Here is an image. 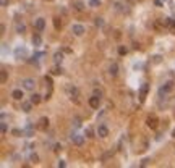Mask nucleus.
I'll list each match as a JSON object with an SVG mask.
<instances>
[{
    "label": "nucleus",
    "instance_id": "nucleus-6",
    "mask_svg": "<svg viewBox=\"0 0 175 168\" xmlns=\"http://www.w3.org/2000/svg\"><path fill=\"white\" fill-rule=\"evenodd\" d=\"M72 32H73L75 36L79 37V36H83L84 32H86V29H84L83 24H73V26H72Z\"/></svg>",
    "mask_w": 175,
    "mask_h": 168
},
{
    "label": "nucleus",
    "instance_id": "nucleus-40",
    "mask_svg": "<svg viewBox=\"0 0 175 168\" xmlns=\"http://www.w3.org/2000/svg\"><path fill=\"white\" fill-rule=\"evenodd\" d=\"M154 5L156 7H162V2H160V0H154Z\"/></svg>",
    "mask_w": 175,
    "mask_h": 168
},
{
    "label": "nucleus",
    "instance_id": "nucleus-16",
    "mask_svg": "<svg viewBox=\"0 0 175 168\" xmlns=\"http://www.w3.org/2000/svg\"><path fill=\"white\" fill-rule=\"evenodd\" d=\"M73 10L76 11H84V3L81 0H76V2H73Z\"/></svg>",
    "mask_w": 175,
    "mask_h": 168
},
{
    "label": "nucleus",
    "instance_id": "nucleus-13",
    "mask_svg": "<svg viewBox=\"0 0 175 168\" xmlns=\"http://www.w3.org/2000/svg\"><path fill=\"white\" fill-rule=\"evenodd\" d=\"M32 45H34V47H41V45H42L41 34H34V36H32Z\"/></svg>",
    "mask_w": 175,
    "mask_h": 168
},
{
    "label": "nucleus",
    "instance_id": "nucleus-31",
    "mask_svg": "<svg viewBox=\"0 0 175 168\" xmlns=\"http://www.w3.org/2000/svg\"><path fill=\"white\" fill-rule=\"evenodd\" d=\"M44 81L47 82V86H49V87H52V84H54V82H52V78L49 76V74H45V78H44Z\"/></svg>",
    "mask_w": 175,
    "mask_h": 168
},
{
    "label": "nucleus",
    "instance_id": "nucleus-22",
    "mask_svg": "<svg viewBox=\"0 0 175 168\" xmlns=\"http://www.w3.org/2000/svg\"><path fill=\"white\" fill-rule=\"evenodd\" d=\"M54 27H55L57 31L62 29V21H60V18H59V16H55V18H54Z\"/></svg>",
    "mask_w": 175,
    "mask_h": 168
},
{
    "label": "nucleus",
    "instance_id": "nucleus-20",
    "mask_svg": "<svg viewBox=\"0 0 175 168\" xmlns=\"http://www.w3.org/2000/svg\"><path fill=\"white\" fill-rule=\"evenodd\" d=\"M16 32H18V34H23V32H25L26 31V26L25 24H23V23H20V21H16Z\"/></svg>",
    "mask_w": 175,
    "mask_h": 168
},
{
    "label": "nucleus",
    "instance_id": "nucleus-29",
    "mask_svg": "<svg viewBox=\"0 0 175 168\" xmlns=\"http://www.w3.org/2000/svg\"><path fill=\"white\" fill-rule=\"evenodd\" d=\"M93 95H96V97H99V99H102V97H104V94H102V91H101V89H94V92H93Z\"/></svg>",
    "mask_w": 175,
    "mask_h": 168
},
{
    "label": "nucleus",
    "instance_id": "nucleus-8",
    "mask_svg": "<svg viewBox=\"0 0 175 168\" xmlns=\"http://www.w3.org/2000/svg\"><path fill=\"white\" fill-rule=\"evenodd\" d=\"M72 142L75 144V146L81 147L84 144V136H81V134H72Z\"/></svg>",
    "mask_w": 175,
    "mask_h": 168
},
{
    "label": "nucleus",
    "instance_id": "nucleus-19",
    "mask_svg": "<svg viewBox=\"0 0 175 168\" xmlns=\"http://www.w3.org/2000/svg\"><path fill=\"white\" fill-rule=\"evenodd\" d=\"M29 100H31V102H32V104H34V105H37V104H41L42 97H41L39 94H36V92H34V94L31 95V99H29Z\"/></svg>",
    "mask_w": 175,
    "mask_h": 168
},
{
    "label": "nucleus",
    "instance_id": "nucleus-39",
    "mask_svg": "<svg viewBox=\"0 0 175 168\" xmlns=\"http://www.w3.org/2000/svg\"><path fill=\"white\" fill-rule=\"evenodd\" d=\"M60 149H62V146H60V144H55V147H54V152H60Z\"/></svg>",
    "mask_w": 175,
    "mask_h": 168
},
{
    "label": "nucleus",
    "instance_id": "nucleus-9",
    "mask_svg": "<svg viewBox=\"0 0 175 168\" xmlns=\"http://www.w3.org/2000/svg\"><path fill=\"white\" fill-rule=\"evenodd\" d=\"M97 136L99 137H107L109 136V128L106 124H99L97 126Z\"/></svg>",
    "mask_w": 175,
    "mask_h": 168
},
{
    "label": "nucleus",
    "instance_id": "nucleus-30",
    "mask_svg": "<svg viewBox=\"0 0 175 168\" xmlns=\"http://www.w3.org/2000/svg\"><path fill=\"white\" fill-rule=\"evenodd\" d=\"M73 126H75V128H79V126H81V120H79L78 116H76V118H73Z\"/></svg>",
    "mask_w": 175,
    "mask_h": 168
},
{
    "label": "nucleus",
    "instance_id": "nucleus-23",
    "mask_svg": "<svg viewBox=\"0 0 175 168\" xmlns=\"http://www.w3.org/2000/svg\"><path fill=\"white\" fill-rule=\"evenodd\" d=\"M7 71H5V69H2V71H0V82H2V84H5L7 82Z\"/></svg>",
    "mask_w": 175,
    "mask_h": 168
},
{
    "label": "nucleus",
    "instance_id": "nucleus-14",
    "mask_svg": "<svg viewBox=\"0 0 175 168\" xmlns=\"http://www.w3.org/2000/svg\"><path fill=\"white\" fill-rule=\"evenodd\" d=\"M32 105H34V104H32L31 100H29V102H21V110L25 111V113H29V111H31V107H32Z\"/></svg>",
    "mask_w": 175,
    "mask_h": 168
},
{
    "label": "nucleus",
    "instance_id": "nucleus-11",
    "mask_svg": "<svg viewBox=\"0 0 175 168\" xmlns=\"http://www.w3.org/2000/svg\"><path fill=\"white\" fill-rule=\"evenodd\" d=\"M101 100H102V99H99V97H96V95L89 97V107H93V108H99Z\"/></svg>",
    "mask_w": 175,
    "mask_h": 168
},
{
    "label": "nucleus",
    "instance_id": "nucleus-38",
    "mask_svg": "<svg viewBox=\"0 0 175 168\" xmlns=\"http://www.w3.org/2000/svg\"><path fill=\"white\" fill-rule=\"evenodd\" d=\"M12 133L15 134V136H20V134H23V131H20V129H13Z\"/></svg>",
    "mask_w": 175,
    "mask_h": 168
},
{
    "label": "nucleus",
    "instance_id": "nucleus-28",
    "mask_svg": "<svg viewBox=\"0 0 175 168\" xmlns=\"http://www.w3.org/2000/svg\"><path fill=\"white\" fill-rule=\"evenodd\" d=\"M169 27H170V31H172V34H175V20H172V18H170V21H169Z\"/></svg>",
    "mask_w": 175,
    "mask_h": 168
},
{
    "label": "nucleus",
    "instance_id": "nucleus-34",
    "mask_svg": "<svg viewBox=\"0 0 175 168\" xmlns=\"http://www.w3.org/2000/svg\"><path fill=\"white\" fill-rule=\"evenodd\" d=\"M31 162L32 163H37V162H39V157H37L36 153H32V155H31Z\"/></svg>",
    "mask_w": 175,
    "mask_h": 168
},
{
    "label": "nucleus",
    "instance_id": "nucleus-12",
    "mask_svg": "<svg viewBox=\"0 0 175 168\" xmlns=\"http://www.w3.org/2000/svg\"><path fill=\"white\" fill-rule=\"evenodd\" d=\"M109 74H110L112 78L119 76V65H117V63H112L110 66H109Z\"/></svg>",
    "mask_w": 175,
    "mask_h": 168
},
{
    "label": "nucleus",
    "instance_id": "nucleus-24",
    "mask_svg": "<svg viewBox=\"0 0 175 168\" xmlns=\"http://www.w3.org/2000/svg\"><path fill=\"white\" fill-rule=\"evenodd\" d=\"M89 7H93V8L101 7V0H89Z\"/></svg>",
    "mask_w": 175,
    "mask_h": 168
},
{
    "label": "nucleus",
    "instance_id": "nucleus-2",
    "mask_svg": "<svg viewBox=\"0 0 175 168\" xmlns=\"http://www.w3.org/2000/svg\"><path fill=\"white\" fill-rule=\"evenodd\" d=\"M21 87H23V89H26V91H34L36 81L32 78H25V79H21Z\"/></svg>",
    "mask_w": 175,
    "mask_h": 168
},
{
    "label": "nucleus",
    "instance_id": "nucleus-35",
    "mask_svg": "<svg viewBox=\"0 0 175 168\" xmlns=\"http://www.w3.org/2000/svg\"><path fill=\"white\" fill-rule=\"evenodd\" d=\"M7 131H8V126H7V123H2V134H7Z\"/></svg>",
    "mask_w": 175,
    "mask_h": 168
},
{
    "label": "nucleus",
    "instance_id": "nucleus-25",
    "mask_svg": "<svg viewBox=\"0 0 175 168\" xmlns=\"http://www.w3.org/2000/svg\"><path fill=\"white\" fill-rule=\"evenodd\" d=\"M126 53H128V49L123 47V45H120V47H119V55H122V57H123V55H126Z\"/></svg>",
    "mask_w": 175,
    "mask_h": 168
},
{
    "label": "nucleus",
    "instance_id": "nucleus-10",
    "mask_svg": "<svg viewBox=\"0 0 175 168\" xmlns=\"http://www.w3.org/2000/svg\"><path fill=\"white\" fill-rule=\"evenodd\" d=\"M37 128H39L41 131H47V128H49V118H47V116H42V118L39 120Z\"/></svg>",
    "mask_w": 175,
    "mask_h": 168
},
{
    "label": "nucleus",
    "instance_id": "nucleus-4",
    "mask_svg": "<svg viewBox=\"0 0 175 168\" xmlns=\"http://www.w3.org/2000/svg\"><path fill=\"white\" fill-rule=\"evenodd\" d=\"M146 126L151 129H156L159 126V120H157V116L156 115H149L148 118H146Z\"/></svg>",
    "mask_w": 175,
    "mask_h": 168
},
{
    "label": "nucleus",
    "instance_id": "nucleus-1",
    "mask_svg": "<svg viewBox=\"0 0 175 168\" xmlns=\"http://www.w3.org/2000/svg\"><path fill=\"white\" fill-rule=\"evenodd\" d=\"M173 89V81H165L162 86L159 87V95L162 97V95H167L169 92H172Z\"/></svg>",
    "mask_w": 175,
    "mask_h": 168
},
{
    "label": "nucleus",
    "instance_id": "nucleus-5",
    "mask_svg": "<svg viewBox=\"0 0 175 168\" xmlns=\"http://www.w3.org/2000/svg\"><path fill=\"white\" fill-rule=\"evenodd\" d=\"M148 91H149V84L143 82V86H141V89H140V102L141 104H143L146 100V97H148Z\"/></svg>",
    "mask_w": 175,
    "mask_h": 168
},
{
    "label": "nucleus",
    "instance_id": "nucleus-36",
    "mask_svg": "<svg viewBox=\"0 0 175 168\" xmlns=\"http://www.w3.org/2000/svg\"><path fill=\"white\" fill-rule=\"evenodd\" d=\"M0 7H2V8H7V7H8V0H0Z\"/></svg>",
    "mask_w": 175,
    "mask_h": 168
},
{
    "label": "nucleus",
    "instance_id": "nucleus-18",
    "mask_svg": "<svg viewBox=\"0 0 175 168\" xmlns=\"http://www.w3.org/2000/svg\"><path fill=\"white\" fill-rule=\"evenodd\" d=\"M62 60H63V53H62V52H55V53H54V62H55V65L62 63Z\"/></svg>",
    "mask_w": 175,
    "mask_h": 168
},
{
    "label": "nucleus",
    "instance_id": "nucleus-41",
    "mask_svg": "<svg viewBox=\"0 0 175 168\" xmlns=\"http://www.w3.org/2000/svg\"><path fill=\"white\" fill-rule=\"evenodd\" d=\"M172 137H175V129H173V131H172Z\"/></svg>",
    "mask_w": 175,
    "mask_h": 168
},
{
    "label": "nucleus",
    "instance_id": "nucleus-21",
    "mask_svg": "<svg viewBox=\"0 0 175 168\" xmlns=\"http://www.w3.org/2000/svg\"><path fill=\"white\" fill-rule=\"evenodd\" d=\"M62 73H63V69L60 68V66H54V68L50 69V74H54V76H60Z\"/></svg>",
    "mask_w": 175,
    "mask_h": 168
},
{
    "label": "nucleus",
    "instance_id": "nucleus-3",
    "mask_svg": "<svg viewBox=\"0 0 175 168\" xmlns=\"http://www.w3.org/2000/svg\"><path fill=\"white\" fill-rule=\"evenodd\" d=\"M67 92H68L70 99L75 100V104H79V100H78V97H79V91H78V87H75V86H68V87H67Z\"/></svg>",
    "mask_w": 175,
    "mask_h": 168
},
{
    "label": "nucleus",
    "instance_id": "nucleus-27",
    "mask_svg": "<svg viewBox=\"0 0 175 168\" xmlns=\"http://www.w3.org/2000/svg\"><path fill=\"white\" fill-rule=\"evenodd\" d=\"M94 24L97 27H102L104 26V18H96V21H94Z\"/></svg>",
    "mask_w": 175,
    "mask_h": 168
},
{
    "label": "nucleus",
    "instance_id": "nucleus-15",
    "mask_svg": "<svg viewBox=\"0 0 175 168\" xmlns=\"http://www.w3.org/2000/svg\"><path fill=\"white\" fill-rule=\"evenodd\" d=\"M12 97L15 100H23V97H25V95H23V91L21 89H15V91L12 92Z\"/></svg>",
    "mask_w": 175,
    "mask_h": 168
},
{
    "label": "nucleus",
    "instance_id": "nucleus-26",
    "mask_svg": "<svg viewBox=\"0 0 175 168\" xmlns=\"http://www.w3.org/2000/svg\"><path fill=\"white\" fill-rule=\"evenodd\" d=\"M84 136H86V137H94L93 128H86V131H84Z\"/></svg>",
    "mask_w": 175,
    "mask_h": 168
},
{
    "label": "nucleus",
    "instance_id": "nucleus-37",
    "mask_svg": "<svg viewBox=\"0 0 175 168\" xmlns=\"http://www.w3.org/2000/svg\"><path fill=\"white\" fill-rule=\"evenodd\" d=\"M160 58H162L160 55H156V57H153V62L154 63H160Z\"/></svg>",
    "mask_w": 175,
    "mask_h": 168
},
{
    "label": "nucleus",
    "instance_id": "nucleus-17",
    "mask_svg": "<svg viewBox=\"0 0 175 168\" xmlns=\"http://www.w3.org/2000/svg\"><path fill=\"white\" fill-rule=\"evenodd\" d=\"M26 53H28V52H26V49H21V47H18V49L15 50V57H16V58H21V57L25 58V57H26Z\"/></svg>",
    "mask_w": 175,
    "mask_h": 168
},
{
    "label": "nucleus",
    "instance_id": "nucleus-33",
    "mask_svg": "<svg viewBox=\"0 0 175 168\" xmlns=\"http://www.w3.org/2000/svg\"><path fill=\"white\" fill-rule=\"evenodd\" d=\"M149 163H151V158H144V160L141 162V166H148Z\"/></svg>",
    "mask_w": 175,
    "mask_h": 168
},
{
    "label": "nucleus",
    "instance_id": "nucleus-32",
    "mask_svg": "<svg viewBox=\"0 0 175 168\" xmlns=\"http://www.w3.org/2000/svg\"><path fill=\"white\" fill-rule=\"evenodd\" d=\"M57 166H59V168H65V166H67V163H65V160H59V162H57Z\"/></svg>",
    "mask_w": 175,
    "mask_h": 168
},
{
    "label": "nucleus",
    "instance_id": "nucleus-7",
    "mask_svg": "<svg viewBox=\"0 0 175 168\" xmlns=\"http://www.w3.org/2000/svg\"><path fill=\"white\" fill-rule=\"evenodd\" d=\"M34 27H36V31L37 32H42L45 29V20L44 18H37V20L34 21Z\"/></svg>",
    "mask_w": 175,
    "mask_h": 168
}]
</instances>
